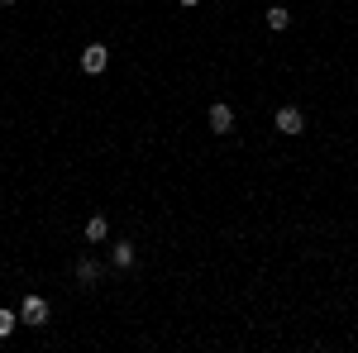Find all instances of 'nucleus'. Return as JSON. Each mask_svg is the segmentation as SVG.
<instances>
[{
	"mask_svg": "<svg viewBox=\"0 0 358 353\" xmlns=\"http://www.w3.org/2000/svg\"><path fill=\"white\" fill-rule=\"evenodd\" d=\"M82 234H86V244H101V239H110V219H106V215H91Z\"/></svg>",
	"mask_w": 358,
	"mask_h": 353,
	"instance_id": "6",
	"label": "nucleus"
},
{
	"mask_svg": "<svg viewBox=\"0 0 358 353\" xmlns=\"http://www.w3.org/2000/svg\"><path fill=\"white\" fill-rule=\"evenodd\" d=\"M106 277V263H96V258H77V282L82 287H96Z\"/></svg>",
	"mask_w": 358,
	"mask_h": 353,
	"instance_id": "5",
	"label": "nucleus"
},
{
	"mask_svg": "<svg viewBox=\"0 0 358 353\" xmlns=\"http://www.w3.org/2000/svg\"><path fill=\"white\" fill-rule=\"evenodd\" d=\"M48 315H53V310H48V301H43V296H24V301H20V325L43 329V325H48Z\"/></svg>",
	"mask_w": 358,
	"mask_h": 353,
	"instance_id": "1",
	"label": "nucleus"
},
{
	"mask_svg": "<svg viewBox=\"0 0 358 353\" xmlns=\"http://www.w3.org/2000/svg\"><path fill=\"white\" fill-rule=\"evenodd\" d=\"M206 124H210V134H229L234 129V110L224 106V101H215V106L206 110Z\"/></svg>",
	"mask_w": 358,
	"mask_h": 353,
	"instance_id": "4",
	"label": "nucleus"
},
{
	"mask_svg": "<svg viewBox=\"0 0 358 353\" xmlns=\"http://www.w3.org/2000/svg\"><path fill=\"white\" fill-rule=\"evenodd\" d=\"M177 5H187V10H192V5H201V0H177Z\"/></svg>",
	"mask_w": 358,
	"mask_h": 353,
	"instance_id": "10",
	"label": "nucleus"
},
{
	"mask_svg": "<svg viewBox=\"0 0 358 353\" xmlns=\"http://www.w3.org/2000/svg\"><path fill=\"white\" fill-rule=\"evenodd\" d=\"M15 325H20V315H15V310H5V305H0V339H5V334H15Z\"/></svg>",
	"mask_w": 358,
	"mask_h": 353,
	"instance_id": "9",
	"label": "nucleus"
},
{
	"mask_svg": "<svg viewBox=\"0 0 358 353\" xmlns=\"http://www.w3.org/2000/svg\"><path fill=\"white\" fill-rule=\"evenodd\" d=\"M106 67H110V48H106V43H86L82 48V72L86 77H101Z\"/></svg>",
	"mask_w": 358,
	"mask_h": 353,
	"instance_id": "2",
	"label": "nucleus"
},
{
	"mask_svg": "<svg viewBox=\"0 0 358 353\" xmlns=\"http://www.w3.org/2000/svg\"><path fill=\"white\" fill-rule=\"evenodd\" d=\"M287 24H292V10H287V5H273V10H268V29H277V34H282Z\"/></svg>",
	"mask_w": 358,
	"mask_h": 353,
	"instance_id": "8",
	"label": "nucleus"
},
{
	"mask_svg": "<svg viewBox=\"0 0 358 353\" xmlns=\"http://www.w3.org/2000/svg\"><path fill=\"white\" fill-rule=\"evenodd\" d=\"M110 268H134V244H129V239L110 244Z\"/></svg>",
	"mask_w": 358,
	"mask_h": 353,
	"instance_id": "7",
	"label": "nucleus"
},
{
	"mask_svg": "<svg viewBox=\"0 0 358 353\" xmlns=\"http://www.w3.org/2000/svg\"><path fill=\"white\" fill-rule=\"evenodd\" d=\"M273 124L282 129L287 138H296V134H306V115L296 106H277V115H273Z\"/></svg>",
	"mask_w": 358,
	"mask_h": 353,
	"instance_id": "3",
	"label": "nucleus"
},
{
	"mask_svg": "<svg viewBox=\"0 0 358 353\" xmlns=\"http://www.w3.org/2000/svg\"><path fill=\"white\" fill-rule=\"evenodd\" d=\"M0 5H15V0H0Z\"/></svg>",
	"mask_w": 358,
	"mask_h": 353,
	"instance_id": "11",
	"label": "nucleus"
}]
</instances>
